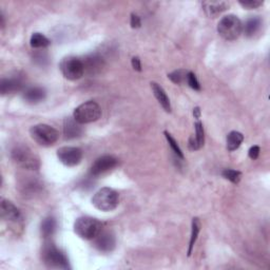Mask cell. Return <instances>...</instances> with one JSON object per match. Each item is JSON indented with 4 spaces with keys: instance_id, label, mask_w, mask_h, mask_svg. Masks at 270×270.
<instances>
[{
    "instance_id": "6da1fadb",
    "label": "cell",
    "mask_w": 270,
    "mask_h": 270,
    "mask_svg": "<svg viewBox=\"0 0 270 270\" xmlns=\"http://www.w3.org/2000/svg\"><path fill=\"white\" fill-rule=\"evenodd\" d=\"M119 202L118 193L108 187L99 189L92 197V204L96 209L108 212L112 211L117 207Z\"/></svg>"
},
{
    "instance_id": "7a4b0ae2",
    "label": "cell",
    "mask_w": 270,
    "mask_h": 270,
    "mask_svg": "<svg viewBox=\"0 0 270 270\" xmlns=\"http://www.w3.org/2000/svg\"><path fill=\"white\" fill-rule=\"evenodd\" d=\"M217 32L226 40H235L243 32L241 19L232 14L223 17L217 25Z\"/></svg>"
},
{
    "instance_id": "3957f363",
    "label": "cell",
    "mask_w": 270,
    "mask_h": 270,
    "mask_svg": "<svg viewBox=\"0 0 270 270\" xmlns=\"http://www.w3.org/2000/svg\"><path fill=\"white\" fill-rule=\"evenodd\" d=\"M30 135L34 140V142H36L40 146L45 147L54 145L59 138L58 131L46 123L35 124V126L30 129Z\"/></svg>"
},
{
    "instance_id": "277c9868",
    "label": "cell",
    "mask_w": 270,
    "mask_h": 270,
    "mask_svg": "<svg viewBox=\"0 0 270 270\" xmlns=\"http://www.w3.org/2000/svg\"><path fill=\"white\" fill-rule=\"evenodd\" d=\"M44 263L52 269H70L67 255L60 251L54 244H47L43 250Z\"/></svg>"
},
{
    "instance_id": "5b68a950",
    "label": "cell",
    "mask_w": 270,
    "mask_h": 270,
    "mask_svg": "<svg viewBox=\"0 0 270 270\" xmlns=\"http://www.w3.org/2000/svg\"><path fill=\"white\" fill-rule=\"evenodd\" d=\"M11 157L19 167H23L24 169L37 170L39 168L40 164L38 158L27 146L18 145V146L14 147L11 152Z\"/></svg>"
},
{
    "instance_id": "8992f818",
    "label": "cell",
    "mask_w": 270,
    "mask_h": 270,
    "mask_svg": "<svg viewBox=\"0 0 270 270\" xmlns=\"http://www.w3.org/2000/svg\"><path fill=\"white\" fill-rule=\"evenodd\" d=\"M101 229V223L89 216L79 217L74 224V232L84 240H93Z\"/></svg>"
},
{
    "instance_id": "52a82bcc",
    "label": "cell",
    "mask_w": 270,
    "mask_h": 270,
    "mask_svg": "<svg viewBox=\"0 0 270 270\" xmlns=\"http://www.w3.org/2000/svg\"><path fill=\"white\" fill-rule=\"evenodd\" d=\"M101 116V109L96 101L89 100L79 105L73 113V117L79 123L96 121Z\"/></svg>"
},
{
    "instance_id": "ba28073f",
    "label": "cell",
    "mask_w": 270,
    "mask_h": 270,
    "mask_svg": "<svg viewBox=\"0 0 270 270\" xmlns=\"http://www.w3.org/2000/svg\"><path fill=\"white\" fill-rule=\"evenodd\" d=\"M59 69L64 77L69 80H77L85 74L82 60L73 56L65 57L62 59L59 64Z\"/></svg>"
},
{
    "instance_id": "9c48e42d",
    "label": "cell",
    "mask_w": 270,
    "mask_h": 270,
    "mask_svg": "<svg viewBox=\"0 0 270 270\" xmlns=\"http://www.w3.org/2000/svg\"><path fill=\"white\" fill-rule=\"evenodd\" d=\"M57 158L67 167H74L82 160V151L77 147H61L57 150Z\"/></svg>"
},
{
    "instance_id": "30bf717a",
    "label": "cell",
    "mask_w": 270,
    "mask_h": 270,
    "mask_svg": "<svg viewBox=\"0 0 270 270\" xmlns=\"http://www.w3.org/2000/svg\"><path fill=\"white\" fill-rule=\"evenodd\" d=\"M118 164L116 158L112 155H103V157L98 158L90 168V175L92 176H99L103 173H106L113 168H115Z\"/></svg>"
},
{
    "instance_id": "8fae6325",
    "label": "cell",
    "mask_w": 270,
    "mask_h": 270,
    "mask_svg": "<svg viewBox=\"0 0 270 270\" xmlns=\"http://www.w3.org/2000/svg\"><path fill=\"white\" fill-rule=\"evenodd\" d=\"M115 236L108 230H100V232L94 237V246L99 250L100 252L103 253H109L111 252L114 248H115Z\"/></svg>"
},
{
    "instance_id": "7c38bea8",
    "label": "cell",
    "mask_w": 270,
    "mask_h": 270,
    "mask_svg": "<svg viewBox=\"0 0 270 270\" xmlns=\"http://www.w3.org/2000/svg\"><path fill=\"white\" fill-rule=\"evenodd\" d=\"M82 64H84L85 73H88L89 75H96L103 68L105 62H103V59L100 55L90 54L82 60Z\"/></svg>"
},
{
    "instance_id": "4fadbf2b",
    "label": "cell",
    "mask_w": 270,
    "mask_h": 270,
    "mask_svg": "<svg viewBox=\"0 0 270 270\" xmlns=\"http://www.w3.org/2000/svg\"><path fill=\"white\" fill-rule=\"evenodd\" d=\"M0 215L4 220L11 222H17L22 217V213L17 207L12 202L5 199H3L0 203Z\"/></svg>"
},
{
    "instance_id": "5bb4252c",
    "label": "cell",
    "mask_w": 270,
    "mask_h": 270,
    "mask_svg": "<svg viewBox=\"0 0 270 270\" xmlns=\"http://www.w3.org/2000/svg\"><path fill=\"white\" fill-rule=\"evenodd\" d=\"M23 88L24 82L19 78H3L2 81H0V93H2L3 95L19 92L23 90Z\"/></svg>"
},
{
    "instance_id": "9a60e30c",
    "label": "cell",
    "mask_w": 270,
    "mask_h": 270,
    "mask_svg": "<svg viewBox=\"0 0 270 270\" xmlns=\"http://www.w3.org/2000/svg\"><path fill=\"white\" fill-rule=\"evenodd\" d=\"M78 121L73 118H66L64 121V135L66 140H74L82 134V128Z\"/></svg>"
},
{
    "instance_id": "2e32d148",
    "label": "cell",
    "mask_w": 270,
    "mask_h": 270,
    "mask_svg": "<svg viewBox=\"0 0 270 270\" xmlns=\"http://www.w3.org/2000/svg\"><path fill=\"white\" fill-rule=\"evenodd\" d=\"M229 7V4L226 2H205L203 3V9L207 16L211 18L220 15L222 12L226 11Z\"/></svg>"
},
{
    "instance_id": "e0dca14e",
    "label": "cell",
    "mask_w": 270,
    "mask_h": 270,
    "mask_svg": "<svg viewBox=\"0 0 270 270\" xmlns=\"http://www.w3.org/2000/svg\"><path fill=\"white\" fill-rule=\"evenodd\" d=\"M23 96L29 103H38L46 98L47 93L46 90L41 87H31L26 89Z\"/></svg>"
},
{
    "instance_id": "ac0fdd59",
    "label": "cell",
    "mask_w": 270,
    "mask_h": 270,
    "mask_svg": "<svg viewBox=\"0 0 270 270\" xmlns=\"http://www.w3.org/2000/svg\"><path fill=\"white\" fill-rule=\"evenodd\" d=\"M151 88L153 91V94L159 100V102L161 103V106L164 108V110L166 112L170 113L171 112V103H170V99L167 95V93L165 92V90L159 85L157 82H151Z\"/></svg>"
},
{
    "instance_id": "d6986e66",
    "label": "cell",
    "mask_w": 270,
    "mask_h": 270,
    "mask_svg": "<svg viewBox=\"0 0 270 270\" xmlns=\"http://www.w3.org/2000/svg\"><path fill=\"white\" fill-rule=\"evenodd\" d=\"M262 24H263L262 19L257 16L248 18L245 22V25L243 26V32H244L245 36L253 37L258 32V31L261 30Z\"/></svg>"
},
{
    "instance_id": "ffe728a7",
    "label": "cell",
    "mask_w": 270,
    "mask_h": 270,
    "mask_svg": "<svg viewBox=\"0 0 270 270\" xmlns=\"http://www.w3.org/2000/svg\"><path fill=\"white\" fill-rule=\"evenodd\" d=\"M244 141V135L241 132L237 131H231L227 135V149L229 151H234L240 148Z\"/></svg>"
},
{
    "instance_id": "44dd1931",
    "label": "cell",
    "mask_w": 270,
    "mask_h": 270,
    "mask_svg": "<svg viewBox=\"0 0 270 270\" xmlns=\"http://www.w3.org/2000/svg\"><path fill=\"white\" fill-rule=\"evenodd\" d=\"M56 227H57L56 220L54 219V217L49 216V217H47V219L44 220L43 223H41V228H40L41 234H43V236L45 238L51 237L55 233Z\"/></svg>"
},
{
    "instance_id": "7402d4cb",
    "label": "cell",
    "mask_w": 270,
    "mask_h": 270,
    "mask_svg": "<svg viewBox=\"0 0 270 270\" xmlns=\"http://www.w3.org/2000/svg\"><path fill=\"white\" fill-rule=\"evenodd\" d=\"M51 41L49 40V38H47L41 33H34L30 39V45L33 49H44L49 47Z\"/></svg>"
},
{
    "instance_id": "603a6c76",
    "label": "cell",
    "mask_w": 270,
    "mask_h": 270,
    "mask_svg": "<svg viewBox=\"0 0 270 270\" xmlns=\"http://www.w3.org/2000/svg\"><path fill=\"white\" fill-rule=\"evenodd\" d=\"M201 222L200 220L197 219V217H194V219L192 220V226H191V236H190V243H189V248H188V256L191 255L192 253V250H193V247L195 245V242L197 240V236H199V233L201 231Z\"/></svg>"
},
{
    "instance_id": "cb8c5ba5",
    "label": "cell",
    "mask_w": 270,
    "mask_h": 270,
    "mask_svg": "<svg viewBox=\"0 0 270 270\" xmlns=\"http://www.w3.org/2000/svg\"><path fill=\"white\" fill-rule=\"evenodd\" d=\"M164 134H165V137H166V139H167V141H168V143H169V146L171 147V149H172V151L174 152V154L176 155V158H178V159H181V160H184V154H183V152H182V150H181V148L179 147V145H178V142H176L172 137H171V134L170 133H168L167 131H165L164 132Z\"/></svg>"
},
{
    "instance_id": "d4e9b609",
    "label": "cell",
    "mask_w": 270,
    "mask_h": 270,
    "mask_svg": "<svg viewBox=\"0 0 270 270\" xmlns=\"http://www.w3.org/2000/svg\"><path fill=\"white\" fill-rule=\"evenodd\" d=\"M222 175L228 181H230L233 184H238L242 178V173L240 171H236L233 169H225L222 172Z\"/></svg>"
},
{
    "instance_id": "484cf974",
    "label": "cell",
    "mask_w": 270,
    "mask_h": 270,
    "mask_svg": "<svg viewBox=\"0 0 270 270\" xmlns=\"http://www.w3.org/2000/svg\"><path fill=\"white\" fill-rule=\"evenodd\" d=\"M187 73L188 72H186L185 70H175L173 72H171L170 74H168V78L171 79L172 82H174V84H182V82L186 81V77H187Z\"/></svg>"
},
{
    "instance_id": "4316f807",
    "label": "cell",
    "mask_w": 270,
    "mask_h": 270,
    "mask_svg": "<svg viewBox=\"0 0 270 270\" xmlns=\"http://www.w3.org/2000/svg\"><path fill=\"white\" fill-rule=\"evenodd\" d=\"M195 140L199 143L200 147L202 148L204 142H205V133H204V127H203V122L199 119L195 122Z\"/></svg>"
},
{
    "instance_id": "83f0119b",
    "label": "cell",
    "mask_w": 270,
    "mask_h": 270,
    "mask_svg": "<svg viewBox=\"0 0 270 270\" xmlns=\"http://www.w3.org/2000/svg\"><path fill=\"white\" fill-rule=\"evenodd\" d=\"M186 81L187 84L189 85V87L195 91H200L201 90V85L199 80H197L196 76L194 73H192V72H188L187 73V77H186Z\"/></svg>"
},
{
    "instance_id": "f1b7e54d",
    "label": "cell",
    "mask_w": 270,
    "mask_h": 270,
    "mask_svg": "<svg viewBox=\"0 0 270 270\" xmlns=\"http://www.w3.org/2000/svg\"><path fill=\"white\" fill-rule=\"evenodd\" d=\"M238 4L245 9L251 10V9H256L258 7H261L263 5V2H258V0H247V2H243V0H240Z\"/></svg>"
},
{
    "instance_id": "f546056e",
    "label": "cell",
    "mask_w": 270,
    "mask_h": 270,
    "mask_svg": "<svg viewBox=\"0 0 270 270\" xmlns=\"http://www.w3.org/2000/svg\"><path fill=\"white\" fill-rule=\"evenodd\" d=\"M130 24H131V27L133 29H139V28L142 27L141 18L137 14H134V13L131 14V22H130Z\"/></svg>"
},
{
    "instance_id": "4dcf8cb0",
    "label": "cell",
    "mask_w": 270,
    "mask_h": 270,
    "mask_svg": "<svg viewBox=\"0 0 270 270\" xmlns=\"http://www.w3.org/2000/svg\"><path fill=\"white\" fill-rule=\"evenodd\" d=\"M259 151H261V149H259L258 146L251 147L250 149H249V151H248L249 158H250L251 160H256L258 158V155H259Z\"/></svg>"
},
{
    "instance_id": "1f68e13d",
    "label": "cell",
    "mask_w": 270,
    "mask_h": 270,
    "mask_svg": "<svg viewBox=\"0 0 270 270\" xmlns=\"http://www.w3.org/2000/svg\"><path fill=\"white\" fill-rule=\"evenodd\" d=\"M131 64L134 70H137L139 72L142 71V64H141V59L139 57H133L131 60Z\"/></svg>"
},
{
    "instance_id": "d6a6232c",
    "label": "cell",
    "mask_w": 270,
    "mask_h": 270,
    "mask_svg": "<svg viewBox=\"0 0 270 270\" xmlns=\"http://www.w3.org/2000/svg\"><path fill=\"white\" fill-rule=\"evenodd\" d=\"M189 148H190V150H192V151H194V150H199L201 147H200V145H199V143H197V141L195 140V138L194 137H191L190 139H189Z\"/></svg>"
},
{
    "instance_id": "836d02e7",
    "label": "cell",
    "mask_w": 270,
    "mask_h": 270,
    "mask_svg": "<svg viewBox=\"0 0 270 270\" xmlns=\"http://www.w3.org/2000/svg\"><path fill=\"white\" fill-rule=\"evenodd\" d=\"M193 115H194V117H195L197 120L200 119V117H201V110H200L199 107H196V108L193 109Z\"/></svg>"
}]
</instances>
